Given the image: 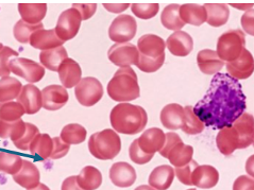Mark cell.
<instances>
[{"mask_svg":"<svg viewBox=\"0 0 254 190\" xmlns=\"http://www.w3.org/2000/svg\"><path fill=\"white\" fill-rule=\"evenodd\" d=\"M18 12L24 20L29 25L42 24V20L46 16L47 4L46 3H18Z\"/></svg>","mask_w":254,"mask_h":190,"instance_id":"27","label":"cell"},{"mask_svg":"<svg viewBox=\"0 0 254 190\" xmlns=\"http://www.w3.org/2000/svg\"><path fill=\"white\" fill-rule=\"evenodd\" d=\"M22 159L19 155L11 152H0V172L14 176L22 167Z\"/></svg>","mask_w":254,"mask_h":190,"instance_id":"39","label":"cell"},{"mask_svg":"<svg viewBox=\"0 0 254 190\" xmlns=\"http://www.w3.org/2000/svg\"><path fill=\"white\" fill-rule=\"evenodd\" d=\"M245 33L240 29L229 30L220 35L217 42L216 53L223 62H233L245 49Z\"/></svg>","mask_w":254,"mask_h":190,"instance_id":"6","label":"cell"},{"mask_svg":"<svg viewBox=\"0 0 254 190\" xmlns=\"http://www.w3.org/2000/svg\"><path fill=\"white\" fill-rule=\"evenodd\" d=\"M22 88L20 81L12 77L0 79V103L10 102L17 99Z\"/></svg>","mask_w":254,"mask_h":190,"instance_id":"35","label":"cell"},{"mask_svg":"<svg viewBox=\"0 0 254 190\" xmlns=\"http://www.w3.org/2000/svg\"><path fill=\"white\" fill-rule=\"evenodd\" d=\"M82 18L80 13L73 7H70V9L62 12L59 16L55 32L62 42L65 43L67 41H70L78 34Z\"/></svg>","mask_w":254,"mask_h":190,"instance_id":"9","label":"cell"},{"mask_svg":"<svg viewBox=\"0 0 254 190\" xmlns=\"http://www.w3.org/2000/svg\"><path fill=\"white\" fill-rule=\"evenodd\" d=\"M129 155L131 161L137 165H145L150 162L152 157L154 156L150 154H146L145 152L138 147L137 139H135L131 143V146L129 148Z\"/></svg>","mask_w":254,"mask_h":190,"instance_id":"46","label":"cell"},{"mask_svg":"<svg viewBox=\"0 0 254 190\" xmlns=\"http://www.w3.org/2000/svg\"><path fill=\"white\" fill-rule=\"evenodd\" d=\"M39 134H40L39 127L32 124L26 123V131H25L24 135H22V137L20 139L13 142L14 146L16 147L18 150L28 151L32 140L36 137V135H39Z\"/></svg>","mask_w":254,"mask_h":190,"instance_id":"44","label":"cell"},{"mask_svg":"<svg viewBox=\"0 0 254 190\" xmlns=\"http://www.w3.org/2000/svg\"><path fill=\"white\" fill-rule=\"evenodd\" d=\"M254 63L253 57L249 50L244 49L242 55L238 57L233 62L227 63V70L231 78L235 80H245L248 79L253 73Z\"/></svg>","mask_w":254,"mask_h":190,"instance_id":"13","label":"cell"},{"mask_svg":"<svg viewBox=\"0 0 254 190\" xmlns=\"http://www.w3.org/2000/svg\"><path fill=\"white\" fill-rule=\"evenodd\" d=\"M175 179V169L169 165L156 167L149 176V186L155 190H167Z\"/></svg>","mask_w":254,"mask_h":190,"instance_id":"25","label":"cell"},{"mask_svg":"<svg viewBox=\"0 0 254 190\" xmlns=\"http://www.w3.org/2000/svg\"><path fill=\"white\" fill-rule=\"evenodd\" d=\"M181 128L184 133L189 135H197L202 133L204 130L203 123L193 113V108L190 105L184 108V121Z\"/></svg>","mask_w":254,"mask_h":190,"instance_id":"38","label":"cell"},{"mask_svg":"<svg viewBox=\"0 0 254 190\" xmlns=\"http://www.w3.org/2000/svg\"><path fill=\"white\" fill-rule=\"evenodd\" d=\"M165 142V133L159 127H151L145 131L139 138H137L138 147L146 154L154 155L159 152Z\"/></svg>","mask_w":254,"mask_h":190,"instance_id":"18","label":"cell"},{"mask_svg":"<svg viewBox=\"0 0 254 190\" xmlns=\"http://www.w3.org/2000/svg\"><path fill=\"white\" fill-rule=\"evenodd\" d=\"M134 190H155V189L150 187V186H148V185H140V186H138L136 189H134Z\"/></svg>","mask_w":254,"mask_h":190,"instance_id":"56","label":"cell"},{"mask_svg":"<svg viewBox=\"0 0 254 190\" xmlns=\"http://www.w3.org/2000/svg\"><path fill=\"white\" fill-rule=\"evenodd\" d=\"M18 55L19 53L16 50L7 46H3V48L0 50V77H10V63L12 60L17 59Z\"/></svg>","mask_w":254,"mask_h":190,"instance_id":"43","label":"cell"},{"mask_svg":"<svg viewBox=\"0 0 254 190\" xmlns=\"http://www.w3.org/2000/svg\"><path fill=\"white\" fill-rule=\"evenodd\" d=\"M108 95L117 102H129L140 96L137 75L131 67L119 68L108 83Z\"/></svg>","mask_w":254,"mask_h":190,"instance_id":"4","label":"cell"},{"mask_svg":"<svg viewBox=\"0 0 254 190\" xmlns=\"http://www.w3.org/2000/svg\"><path fill=\"white\" fill-rule=\"evenodd\" d=\"M231 5L234 6V7H237V9H240V10H246V11H248V9H252V7H253V3H252V2H249V3H242V4L231 3Z\"/></svg>","mask_w":254,"mask_h":190,"instance_id":"54","label":"cell"},{"mask_svg":"<svg viewBox=\"0 0 254 190\" xmlns=\"http://www.w3.org/2000/svg\"><path fill=\"white\" fill-rule=\"evenodd\" d=\"M10 70L15 75L29 82L30 84L40 82L44 78L45 72H46L41 64L25 58L12 60L10 63Z\"/></svg>","mask_w":254,"mask_h":190,"instance_id":"10","label":"cell"},{"mask_svg":"<svg viewBox=\"0 0 254 190\" xmlns=\"http://www.w3.org/2000/svg\"><path fill=\"white\" fill-rule=\"evenodd\" d=\"M231 126L240 138V149L249 148L254 139V119L251 114H242Z\"/></svg>","mask_w":254,"mask_h":190,"instance_id":"16","label":"cell"},{"mask_svg":"<svg viewBox=\"0 0 254 190\" xmlns=\"http://www.w3.org/2000/svg\"><path fill=\"white\" fill-rule=\"evenodd\" d=\"M247 108L241 83L227 73H216L203 98L195 105L193 113L204 127L215 130L229 127Z\"/></svg>","mask_w":254,"mask_h":190,"instance_id":"1","label":"cell"},{"mask_svg":"<svg viewBox=\"0 0 254 190\" xmlns=\"http://www.w3.org/2000/svg\"><path fill=\"white\" fill-rule=\"evenodd\" d=\"M108 58L111 63L125 68L131 65H137L139 53L135 45L131 43L115 44L108 51Z\"/></svg>","mask_w":254,"mask_h":190,"instance_id":"11","label":"cell"},{"mask_svg":"<svg viewBox=\"0 0 254 190\" xmlns=\"http://www.w3.org/2000/svg\"><path fill=\"white\" fill-rule=\"evenodd\" d=\"M233 190H254L253 179L247 176L238 177L233 184Z\"/></svg>","mask_w":254,"mask_h":190,"instance_id":"50","label":"cell"},{"mask_svg":"<svg viewBox=\"0 0 254 190\" xmlns=\"http://www.w3.org/2000/svg\"><path fill=\"white\" fill-rule=\"evenodd\" d=\"M26 114L24 108L15 101L0 103V120L5 123H14L21 119Z\"/></svg>","mask_w":254,"mask_h":190,"instance_id":"40","label":"cell"},{"mask_svg":"<svg viewBox=\"0 0 254 190\" xmlns=\"http://www.w3.org/2000/svg\"><path fill=\"white\" fill-rule=\"evenodd\" d=\"M3 48V45L1 44V43H0V50H1Z\"/></svg>","mask_w":254,"mask_h":190,"instance_id":"57","label":"cell"},{"mask_svg":"<svg viewBox=\"0 0 254 190\" xmlns=\"http://www.w3.org/2000/svg\"><path fill=\"white\" fill-rule=\"evenodd\" d=\"M52 150H54V138H51L48 134H39L32 140L29 147L31 154H36L42 159H47L50 157Z\"/></svg>","mask_w":254,"mask_h":190,"instance_id":"34","label":"cell"},{"mask_svg":"<svg viewBox=\"0 0 254 190\" xmlns=\"http://www.w3.org/2000/svg\"><path fill=\"white\" fill-rule=\"evenodd\" d=\"M43 28H44L43 24L29 25V24H26L24 20L20 19L14 26V29H13L14 37L15 40L21 44H28L32 33L35 32L36 30L43 29Z\"/></svg>","mask_w":254,"mask_h":190,"instance_id":"41","label":"cell"},{"mask_svg":"<svg viewBox=\"0 0 254 190\" xmlns=\"http://www.w3.org/2000/svg\"><path fill=\"white\" fill-rule=\"evenodd\" d=\"M199 69L205 74H216L221 70L225 62L219 59L215 50L203 49L197 56Z\"/></svg>","mask_w":254,"mask_h":190,"instance_id":"26","label":"cell"},{"mask_svg":"<svg viewBox=\"0 0 254 190\" xmlns=\"http://www.w3.org/2000/svg\"><path fill=\"white\" fill-rule=\"evenodd\" d=\"M29 44L35 49H40L41 51H46L54 48H58L63 46L64 42L59 39L57 36L55 29L46 30V29H39L32 33L30 37Z\"/></svg>","mask_w":254,"mask_h":190,"instance_id":"19","label":"cell"},{"mask_svg":"<svg viewBox=\"0 0 254 190\" xmlns=\"http://www.w3.org/2000/svg\"><path fill=\"white\" fill-rule=\"evenodd\" d=\"M189 190H196V189H193V188H191V189H189Z\"/></svg>","mask_w":254,"mask_h":190,"instance_id":"58","label":"cell"},{"mask_svg":"<svg viewBox=\"0 0 254 190\" xmlns=\"http://www.w3.org/2000/svg\"><path fill=\"white\" fill-rule=\"evenodd\" d=\"M69 95L61 85H48L42 92V108L47 111H58L67 104Z\"/></svg>","mask_w":254,"mask_h":190,"instance_id":"12","label":"cell"},{"mask_svg":"<svg viewBox=\"0 0 254 190\" xmlns=\"http://www.w3.org/2000/svg\"><path fill=\"white\" fill-rule=\"evenodd\" d=\"M13 180L16 184L27 190L32 189L40 184L41 173L37 167L29 161L24 159L22 167L18 173L14 174Z\"/></svg>","mask_w":254,"mask_h":190,"instance_id":"22","label":"cell"},{"mask_svg":"<svg viewBox=\"0 0 254 190\" xmlns=\"http://www.w3.org/2000/svg\"><path fill=\"white\" fill-rule=\"evenodd\" d=\"M102 4L104 6V9L115 14H119L126 11L131 5L130 3H127V2H104Z\"/></svg>","mask_w":254,"mask_h":190,"instance_id":"52","label":"cell"},{"mask_svg":"<svg viewBox=\"0 0 254 190\" xmlns=\"http://www.w3.org/2000/svg\"><path fill=\"white\" fill-rule=\"evenodd\" d=\"M74 96L78 102L89 108L98 103L103 97V86L100 81L93 77L81 79L74 88Z\"/></svg>","mask_w":254,"mask_h":190,"instance_id":"7","label":"cell"},{"mask_svg":"<svg viewBox=\"0 0 254 190\" xmlns=\"http://www.w3.org/2000/svg\"><path fill=\"white\" fill-rule=\"evenodd\" d=\"M137 32V24L130 15L122 14L117 16L109 28V37L116 44L129 43Z\"/></svg>","mask_w":254,"mask_h":190,"instance_id":"8","label":"cell"},{"mask_svg":"<svg viewBox=\"0 0 254 190\" xmlns=\"http://www.w3.org/2000/svg\"><path fill=\"white\" fill-rule=\"evenodd\" d=\"M165 44L171 55L176 57H188L193 48L191 36L184 31H176L168 37Z\"/></svg>","mask_w":254,"mask_h":190,"instance_id":"20","label":"cell"},{"mask_svg":"<svg viewBox=\"0 0 254 190\" xmlns=\"http://www.w3.org/2000/svg\"><path fill=\"white\" fill-rule=\"evenodd\" d=\"M110 179L115 186L127 188L135 183L136 171L130 164L118 162L112 165L110 169Z\"/></svg>","mask_w":254,"mask_h":190,"instance_id":"14","label":"cell"},{"mask_svg":"<svg viewBox=\"0 0 254 190\" xmlns=\"http://www.w3.org/2000/svg\"><path fill=\"white\" fill-rule=\"evenodd\" d=\"M17 102L28 115H34L42 109V92L34 84L22 86L17 97Z\"/></svg>","mask_w":254,"mask_h":190,"instance_id":"15","label":"cell"},{"mask_svg":"<svg viewBox=\"0 0 254 190\" xmlns=\"http://www.w3.org/2000/svg\"><path fill=\"white\" fill-rule=\"evenodd\" d=\"M73 9H76L80 15L82 20H87L94 16V14L96 13L97 10V3H77L74 2L72 3Z\"/></svg>","mask_w":254,"mask_h":190,"instance_id":"48","label":"cell"},{"mask_svg":"<svg viewBox=\"0 0 254 190\" xmlns=\"http://www.w3.org/2000/svg\"><path fill=\"white\" fill-rule=\"evenodd\" d=\"M67 58H68V55H67V51L63 46L41 51L40 53L41 65L51 71H58L59 67Z\"/></svg>","mask_w":254,"mask_h":190,"instance_id":"31","label":"cell"},{"mask_svg":"<svg viewBox=\"0 0 254 190\" xmlns=\"http://www.w3.org/2000/svg\"><path fill=\"white\" fill-rule=\"evenodd\" d=\"M180 141H182V139H181L180 136H179L177 133L169 132V133L165 134V142H164V146H163V148L159 151V153H160L163 157L166 158V156H167V154H168V152H169L171 149H173L178 142H180Z\"/></svg>","mask_w":254,"mask_h":190,"instance_id":"49","label":"cell"},{"mask_svg":"<svg viewBox=\"0 0 254 190\" xmlns=\"http://www.w3.org/2000/svg\"><path fill=\"white\" fill-rule=\"evenodd\" d=\"M179 10H180V5L176 3L169 4L163 10L161 15V22L166 29L174 30V31H181V29L185 26L180 18Z\"/></svg>","mask_w":254,"mask_h":190,"instance_id":"33","label":"cell"},{"mask_svg":"<svg viewBox=\"0 0 254 190\" xmlns=\"http://www.w3.org/2000/svg\"><path fill=\"white\" fill-rule=\"evenodd\" d=\"M180 18L184 24L199 27L206 22V11L203 5L196 3H185L180 5Z\"/></svg>","mask_w":254,"mask_h":190,"instance_id":"28","label":"cell"},{"mask_svg":"<svg viewBox=\"0 0 254 190\" xmlns=\"http://www.w3.org/2000/svg\"><path fill=\"white\" fill-rule=\"evenodd\" d=\"M198 166V163L196 161H191L186 164L183 167H179V168H176L175 170V176H177L178 180L181 182L182 184L188 185V186H192V182H191V174L193 169Z\"/></svg>","mask_w":254,"mask_h":190,"instance_id":"45","label":"cell"},{"mask_svg":"<svg viewBox=\"0 0 254 190\" xmlns=\"http://www.w3.org/2000/svg\"><path fill=\"white\" fill-rule=\"evenodd\" d=\"M206 22L214 28L226 25L230 17V9L226 3H205Z\"/></svg>","mask_w":254,"mask_h":190,"instance_id":"29","label":"cell"},{"mask_svg":"<svg viewBox=\"0 0 254 190\" xmlns=\"http://www.w3.org/2000/svg\"><path fill=\"white\" fill-rule=\"evenodd\" d=\"M254 17H253V10L250 9L249 11H246V13L242 17V26L246 32L250 35H253V24H254Z\"/></svg>","mask_w":254,"mask_h":190,"instance_id":"51","label":"cell"},{"mask_svg":"<svg viewBox=\"0 0 254 190\" xmlns=\"http://www.w3.org/2000/svg\"><path fill=\"white\" fill-rule=\"evenodd\" d=\"M87 131L79 124H69L65 126L61 131V139L67 144H79L85 141Z\"/></svg>","mask_w":254,"mask_h":190,"instance_id":"36","label":"cell"},{"mask_svg":"<svg viewBox=\"0 0 254 190\" xmlns=\"http://www.w3.org/2000/svg\"><path fill=\"white\" fill-rule=\"evenodd\" d=\"M110 121L116 133L134 135L144 131L148 116L141 106L124 102L115 105L111 111Z\"/></svg>","mask_w":254,"mask_h":190,"instance_id":"2","label":"cell"},{"mask_svg":"<svg viewBox=\"0 0 254 190\" xmlns=\"http://www.w3.org/2000/svg\"><path fill=\"white\" fill-rule=\"evenodd\" d=\"M219 172L210 165H198L192 171V185L201 189H211L217 185Z\"/></svg>","mask_w":254,"mask_h":190,"instance_id":"17","label":"cell"},{"mask_svg":"<svg viewBox=\"0 0 254 190\" xmlns=\"http://www.w3.org/2000/svg\"><path fill=\"white\" fill-rule=\"evenodd\" d=\"M192 155L193 148L189 144H184L183 141H180L168 152L166 158L171 165H174L176 168H179V167H183L189 164L192 159Z\"/></svg>","mask_w":254,"mask_h":190,"instance_id":"32","label":"cell"},{"mask_svg":"<svg viewBox=\"0 0 254 190\" xmlns=\"http://www.w3.org/2000/svg\"><path fill=\"white\" fill-rule=\"evenodd\" d=\"M131 10L140 19H150L158 14L160 5L156 2H134L131 4Z\"/></svg>","mask_w":254,"mask_h":190,"instance_id":"42","label":"cell"},{"mask_svg":"<svg viewBox=\"0 0 254 190\" xmlns=\"http://www.w3.org/2000/svg\"><path fill=\"white\" fill-rule=\"evenodd\" d=\"M216 144L220 153L225 156L232 155L235 150L240 149V138L232 126L220 128L216 137Z\"/></svg>","mask_w":254,"mask_h":190,"instance_id":"23","label":"cell"},{"mask_svg":"<svg viewBox=\"0 0 254 190\" xmlns=\"http://www.w3.org/2000/svg\"><path fill=\"white\" fill-rule=\"evenodd\" d=\"M29 190H50V189H49L48 186H46L45 184L40 183L36 187H34V188H32V189H29Z\"/></svg>","mask_w":254,"mask_h":190,"instance_id":"55","label":"cell"},{"mask_svg":"<svg viewBox=\"0 0 254 190\" xmlns=\"http://www.w3.org/2000/svg\"><path fill=\"white\" fill-rule=\"evenodd\" d=\"M26 131V123L24 120H17L14 123H5L0 120V138H10L13 142L17 141L22 137Z\"/></svg>","mask_w":254,"mask_h":190,"instance_id":"37","label":"cell"},{"mask_svg":"<svg viewBox=\"0 0 254 190\" xmlns=\"http://www.w3.org/2000/svg\"><path fill=\"white\" fill-rule=\"evenodd\" d=\"M61 190H83L77 183V177H69L64 180Z\"/></svg>","mask_w":254,"mask_h":190,"instance_id":"53","label":"cell"},{"mask_svg":"<svg viewBox=\"0 0 254 190\" xmlns=\"http://www.w3.org/2000/svg\"><path fill=\"white\" fill-rule=\"evenodd\" d=\"M88 150L91 154L100 161H110L115 158L122 150V139L111 128L97 132L88 139Z\"/></svg>","mask_w":254,"mask_h":190,"instance_id":"5","label":"cell"},{"mask_svg":"<svg viewBox=\"0 0 254 190\" xmlns=\"http://www.w3.org/2000/svg\"><path fill=\"white\" fill-rule=\"evenodd\" d=\"M77 183L83 190H96L102 184V174L96 167L86 166L78 174Z\"/></svg>","mask_w":254,"mask_h":190,"instance_id":"30","label":"cell"},{"mask_svg":"<svg viewBox=\"0 0 254 190\" xmlns=\"http://www.w3.org/2000/svg\"><path fill=\"white\" fill-rule=\"evenodd\" d=\"M70 146L65 143L61 137H55L54 138V150L49 158L51 159H60L64 157L69 152Z\"/></svg>","mask_w":254,"mask_h":190,"instance_id":"47","label":"cell"},{"mask_svg":"<svg viewBox=\"0 0 254 190\" xmlns=\"http://www.w3.org/2000/svg\"><path fill=\"white\" fill-rule=\"evenodd\" d=\"M139 59L138 69L146 73L158 71L165 61L166 44L162 37L155 34H145L137 42Z\"/></svg>","mask_w":254,"mask_h":190,"instance_id":"3","label":"cell"},{"mask_svg":"<svg viewBox=\"0 0 254 190\" xmlns=\"http://www.w3.org/2000/svg\"><path fill=\"white\" fill-rule=\"evenodd\" d=\"M59 78L65 88L76 87L82 79V70L78 62L67 58L58 69Z\"/></svg>","mask_w":254,"mask_h":190,"instance_id":"21","label":"cell"},{"mask_svg":"<svg viewBox=\"0 0 254 190\" xmlns=\"http://www.w3.org/2000/svg\"><path fill=\"white\" fill-rule=\"evenodd\" d=\"M160 119L162 125L168 130L181 128L184 121V108L178 103L167 104L162 110Z\"/></svg>","mask_w":254,"mask_h":190,"instance_id":"24","label":"cell"}]
</instances>
